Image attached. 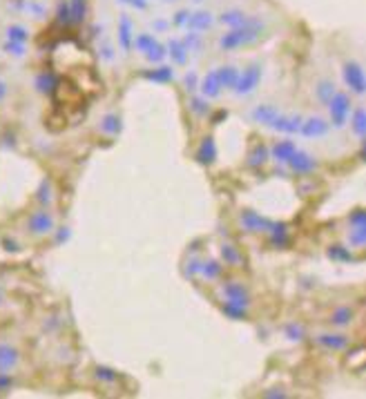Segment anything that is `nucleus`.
<instances>
[{"mask_svg": "<svg viewBox=\"0 0 366 399\" xmlns=\"http://www.w3.org/2000/svg\"><path fill=\"white\" fill-rule=\"evenodd\" d=\"M23 366V351L12 342L0 339V373H18Z\"/></svg>", "mask_w": 366, "mask_h": 399, "instance_id": "obj_10", "label": "nucleus"}, {"mask_svg": "<svg viewBox=\"0 0 366 399\" xmlns=\"http://www.w3.org/2000/svg\"><path fill=\"white\" fill-rule=\"evenodd\" d=\"M366 223V212L364 207H355V210L349 214V225H362Z\"/></svg>", "mask_w": 366, "mask_h": 399, "instance_id": "obj_50", "label": "nucleus"}, {"mask_svg": "<svg viewBox=\"0 0 366 399\" xmlns=\"http://www.w3.org/2000/svg\"><path fill=\"white\" fill-rule=\"evenodd\" d=\"M190 9H179V12L174 14V18H172V25L174 27H185L187 25V21H190Z\"/></svg>", "mask_w": 366, "mask_h": 399, "instance_id": "obj_49", "label": "nucleus"}, {"mask_svg": "<svg viewBox=\"0 0 366 399\" xmlns=\"http://www.w3.org/2000/svg\"><path fill=\"white\" fill-rule=\"evenodd\" d=\"M194 3H201V0H194Z\"/></svg>", "mask_w": 366, "mask_h": 399, "instance_id": "obj_58", "label": "nucleus"}, {"mask_svg": "<svg viewBox=\"0 0 366 399\" xmlns=\"http://www.w3.org/2000/svg\"><path fill=\"white\" fill-rule=\"evenodd\" d=\"M284 335L289 337V342H295V344H300L306 339V328L298 322H291V324H286L284 326Z\"/></svg>", "mask_w": 366, "mask_h": 399, "instance_id": "obj_42", "label": "nucleus"}, {"mask_svg": "<svg viewBox=\"0 0 366 399\" xmlns=\"http://www.w3.org/2000/svg\"><path fill=\"white\" fill-rule=\"evenodd\" d=\"M349 123H351V129H353L355 136H358V138L366 136V109L362 105L353 107V112L349 116Z\"/></svg>", "mask_w": 366, "mask_h": 399, "instance_id": "obj_35", "label": "nucleus"}, {"mask_svg": "<svg viewBox=\"0 0 366 399\" xmlns=\"http://www.w3.org/2000/svg\"><path fill=\"white\" fill-rule=\"evenodd\" d=\"M217 18L212 12H208V9H199V12H192L190 14V21H187L185 29H190V32H196V34H203V32H210L214 27Z\"/></svg>", "mask_w": 366, "mask_h": 399, "instance_id": "obj_16", "label": "nucleus"}, {"mask_svg": "<svg viewBox=\"0 0 366 399\" xmlns=\"http://www.w3.org/2000/svg\"><path fill=\"white\" fill-rule=\"evenodd\" d=\"M34 87L38 94H45V96H52L56 89H58V76L54 72H49V69H43V72H38L36 78H34Z\"/></svg>", "mask_w": 366, "mask_h": 399, "instance_id": "obj_22", "label": "nucleus"}, {"mask_svg": "<svg viewBox=\"0 0 366 399\" xmlns=\"http://www.w3.org/2000/svg\"><path fill=\"white\" fill-rule=\"evenodd\" d=\"M268 243L273 248H280V250L289 248L291 245V225L284 221H275L268 232Z\"/></svg>", "mask_w": 366, "mask_h": 399, "instance_id": "obj_20", "label": "nucleus"}, {"mask_svg": "<svg viewBox=\"0 0 366 399\" xmlns=\"http://www.w3.org/2000/svg\"><path fill=\"white\" fill-rule=\"evenodd\" d=\"M116 34H118V45H121V49L127 54L132 49V41H134V23L127 14H121V18H118Z\"/></svg>", "mask_w": 366, "mask_h": 399, "instance_id": "obj_19", "label": "nucleus"}, {"mask_svg": "<svg viewBox=\"0 0 366 399\" xmlns=\"http://www.w3.org/2000/svg\"><path fill=\"white\" fill-rule=\"evenodd\" d=\"M248 14L246 12H241V9H228V12H221L219 14V18H217V23H221L223 27H228V29H232V27H239V25H244V23H248Z\"/></svg>", "mask_w": 366, "mask_h": 399, "instance_id": "obj_30", "label": "nucleus"}, {"mask_svg": "<svg viewBox=\"0 0 366 399\" xmlns=\"http://www.w3.org/2000/svg\"><path fill=\"white\" fill-rule=\"evenodd\" d=\"M268 158H271L268 145L262 143V141H257V143L250 145L248 154H246V165H248L250 169H262L266 163H268Z\"/></svg>", "mask_w": 366, "mask_h": 399, "instance_id": "obj_17", "label": "nucleus"}, {"mask_svg": "<svg viewBox=\"0 0 366 399\" xmlns=\"http://www.w3.org/2000/svg\"><path fill=\"white\" fill-rule=\"evenodd\" d=\"M7 96H9V83L5 78H0V105L7 101Z\"/></svg>", "mask_w": 366, "mask_h": 399, "instance_id": "obj_52", "label": "nucleus"}, {"mask_svg": "<svg viewBox=\"0 0 366 399\" xmlns=\"http://www.w3.org/2000/svg\"><path fill=\"white\" fill-rule=\"evenodd\" d=\"M167 25H170V23H165V21H156V23H154V29H156V32H163V29H167Z\"/></svg>", "mask_w": 366, "mask_h": 399, "instance_id": "obj_55", "label": "nucleus"}, {"mask_svg": "<svg viewBox=\"0 0 366 399\" xmlns=\"http://www.w3.org/2000/svg\"><path fill=\"white\" fill-rule=\"evenodd\" d=\"M219 310L226 319H230V322H248L250 319V313H248V308H244L239 304H232L226 299L223 304H219Z\"/></svg>", "mask_w": 366, "mask_h": 399, "instance_id": "obj_27", "label": "nucleus"}, {"mask_svg": "<svg viewBox=\"0 0 366 399\" xmlns=\"http://www.w3.org/2000/svg\"><path fill=\"white\" fill-rule=\"evenodd\" d=\"M94 379H96V382L105 384V386H114L118 379H121V375H118L110 366H96L94 368Z\"/></svg>", "mask_w": 366, "mask_h": 399, "instance_id": "obj_39", "label": "nucleus"}, {"mask_svg": "<svg viewBox=\"0 0 366 399\" xmlns=\"http://www.w3.org/2000/svg\"><path fill=\"white\" fill-rule=\"evenodd\" d=\"M262 78H264V65L255 61L246 69H241L239 76H237V83H235V87L230 89V92L235 96H250L255 89L259 87Z\"/></svg>", "mask_w": 366, "mask_h": 399, "instance_id": "obj_3", "label": "nucleus"}, {"mask_svg": "<svg viewBox=\"0 0 366 399\" xmlns=\"http://www.w3.org/2000/svg\"><path fill=\"white\" fill-rule=\"evenodd\" d=\"M219 290H221L223 299H228L232 304H239L244 308H250V304H253V295L248 290V286L244 281H237V279H226V281H221Z\"/></svg>", "mask_w": 366, "mask_h": 399, "instance_id": "obj_9", "label": "nucleus"}, {"mask_svg": "<svg viewBox=\"0 0 366 399\" xmlns=\"http://www.w3.org/2000/svg\"><path fill=\"white\" fill-rule=\"evenodd\" d=\"M98 132L105 134V136H116L118 132H121V116H118L116 112H107L101 123H98Z\"/></svg>", "mask_w": 366, "mask_h": 399, "instance_id": "obj_33", "label": "nucleus"}, {"mask_svg": "<svg viewBox=\"0 0 366 399\" xmlns=\"http://www.w3.org/2000/svg\"><path fill=\"white\" fill-rule=\"evenodd\" d=\"M315 346H320L322 351L329 353H344L351 348V337L344 335L342 331H329V333H318L313 337Z\"/></svg>", "mask_w": 366, "mask_h": 399, "instance_id": "obj_7", "label": "nucleus"}, {"mask_svg": "<svg viewBox=\"0 0 366 399\" xmlns=\"http://www.w3.org/2000/svg\"><path fill=\"white\" fill-rule=\"evenodd\" d=\"M331 129V123L326 121V118L322 116H309L302 121V127H300V134L304 138H322L329 134Z\"/></svg>", "mask_w": 366, "mask_h": 399, "instance_id": "obj_12", "label": "nucleus"}, {"mask_svg": "<svg viewBox=\"0 0 366 399\" xmlns=\"http://www.w3.org/2000/svg\"><path fill=\"white\" fill-rule=\"evenodd\" d=\"M199 268H201V257L190 254V257L185 259V263H183V277H187V279L199 277Z\"/></svg>", "mask_w": 366, "mask_h": 399, "instance_id": "obj_44", "label": "nucleus"}, {"mask_svg": "<svg viewBox=\"0 0 366 399\" xmlns=\"http://www.w3.org/2000/svg\"><path fill=\"white\" fill-rule=\"evenodd\" d=\"M61 230H63V232H58L56 239H54L56 243H63V241H67V239H69V230H67V228H61Z\"/></svg>", "mask_w": 366, "mask_h": 399, "instance_id": "obj_53", "label": "nucleus"}, {"mask_svg": "<svg viewBox=\"0 0 366 399\" xmlns=\"http://www.w3.org/2000/svg\"><path fill=\"white\" fill-rule=\"evenodd\" d=\"M326 257H329L331 261H335V263H358L360 261L351 248L342 245V243H333V245L326 248Z\"/></svg>", "mask_w": 366, "mask_h": 399, "instance_id": "obj_24", "label": "nucleus"}, {"mask_svg": "<svg viewBox=\"0 0 366 399\" xmlns=\"http://www.w3.org/2000/svg\"><path fill=\"white\" fill-rule=\"evenodd\" d=\"M335 94H338V87H335V83L331 81V78H322V81H318V87H315V98L320 101V105L326 107Z\"/></svg>", "mask_w": 366, "mask_h": 399, "instance_id": "obj_32", "label": "nucleus"}, {"mask_svg": "<svg viewBox=\"0 0 366 399\" xmlns=\"http://www.w3.org/2000/svg\"><path fill=\"white\" fill-rule=\"evenodd\" d=\"M351 230L349 234H346V241H349L351 248H355V250H362V248L366 245V223L362 225H349Z\"/></svg>", "mask_w": 366, "mask_h": 399, "instance_id": "obj_37", "label": "nucleus"}, {"mask_svg": "<svg viewBox=\"0 0 366 399\" xmlns=\"http://www.w3.org/2000/svg\"><path fill=\"white\" fill-rule=\"evenodd\" d=\"M219 257H221V263L228 266V268H235V270H239V268H246V257L241 252V248H237L235 243L230 241H223L219 245Z\"/></svg>", "mask_w": 366, "mask_h": 399, "instance_id": "obj_13", "label": "nucleus"}, {"mask_svg": "<svg viewBox=\"0 0 366 399\" xmlns=\"http://www.w3.org/2000/svg\"><path fill=\"white\" fill-rule=\"evenodd\" d=\"M266 32V23L259 16H250L248 23H244L239 27L228 29L226 34L219 36V49L221 52H235V49L255 45L262 38V34Z\"/></svg>", "mask_w": 366, "mask_h": 399, "instance_id": "obj_1", "label": "nucleus"}, {"mask_svg": "<svg viewBox=\"0 0 366 399\" xmlns=\"http://www.w3.org/2000/svg\"><path fill=\"white\" fill-rule=\"evenodd\" d=\"M18 386H21V379H18V373H0V397L12 395Z\"/></svg>", "mask_w": 366, "mask_h": 399, "instance_id": "obj_38", "label": "nucleus"}, {"mask_svg": "<svg viewBox=\"0 0 366 399\" xmlns=\"http://www.w3.org/2000/svg\"><path fill=\"white\" fill-rule=\"evenodd\" d=\"M199 92H201L203 98H208V101H210V98H217L223 92V89L219 87V81H217L214 69H210V72H208L203 78H199Z\"/></svg>", "mask_w": 366, "mask_h": 399, "instance_id": "obj_26", "label": "nucleus"}, {"mask_svg": "<svg viewBox=\"0 0 366 399\" xmlns=\"http://www.w3.org/2000/svg\"><path fill=\"white\" fill-rule=\"evenodd\" d=\"M304 116L302 114H277V118L271 123V129L275 132H282V134H300V127H302Z\"/></svg>", "mask_w": 366, "mask_h": 399, "instance_id": "obj_14", "label": "nucleus"}, {"mask_svg": "<svg viewBox=\"0 0 366 399\" xmlns=\"http://www.w3.org/2000/svg\"><path fill=\"white\" fill-rule=\"evenodd\" d=\"M5 41H16V43H29V29L25 25H9L5 27Z\"/></svg>", "mask_w": 366, "mask_h": 399, "instance_id": "obj_41", "label": "nucleus"}, {"mask_svg": "<svg viewBox=\"0 0 366 399\" xmlns=\"http://www.w3.org/2000/svg\"><path fill=\"white\" fill-rule=\"evenodd\" d=\"M326 322H329L331 328H335V331H344V328H349L355 322V308L353 306H338L329 315Z\"/></svg>", "mask_w": 366, "mask_h": 399, "instance_id": "obj_18", "label": "nucleus"}, {"mask_svg": "<svg viewBox=\"0 0 366 399\" xmlns=\"http://www.w3.org/2000/svg\"><path fill=\"white\" fill-rule=\"evenodd\" d=\"M165 3H174V0H165Z\"/></svg>", "mask_w": 366, "mask_h": 399, "instance_id": "obj_57", "label": "nucleus"}, {"mask_svg": "<svg viewBox=\"0 0 366 399\" xmlns=\"http://www.w3.org/2000/svg\"><path fill=\"white\" fill-rule=\"evenodd\" d=\"M277 114H280V107L273 105V103H259L250 109L253 121L259 123V125H266V127H271V123L277 118Z\"/></svg>", "mask_w": 366, "mask_h": 399, "instance_id": "obj_21", "label": "nucleus"}, {"mask_svg": "<svg viewBox=\"0 0 366 399\" xmlns=\"http://www.w3.org/2000/svg\"><path fill=\"white\" fill-rule=\"evenodd\" d=\"M342 78H344V85L349 87L351 94H355V96L366 94V76H364V69L358 61H346L342 65Z\"/></svg>", "mask_w": 366, "mask_h": 399, "instance_id": "obj_6", "label": "nucleus"}, {"mask_svg": "<svg viewBox=\"0 0 366 399\" xmlns=\"http://www.w3.org/2000/svg\"><path fill=\"white\" fill-rule=\"evenodd\" d=\"M110 52H112V47H110V45H105V47L101 49V54H103L105 61H112V54H110Z\"/></svg>", "mask_w": 366, "mask_h": 399, "instance_id": "obj_54", "label": "nucleus"}, {"mask_svg": "<svg viewBox=\"0 0 366 399\" xmlns=\"http://www.w3.org/2000/svg\"><path fill=\"white\" fill-rule=\"evenodd\" d=\"M271 149V158L275 163H282L286 165L289 163V158L295 154V149H298V145H295V141H291V138H282V141H277Z\"/></svg>", "mask_w": 366, "mask_h": 399, "instance_id": "obj_23", "label": "nucleus"}, {"mask_svg": "<svg viewBox=\"0 0 366 399\" xmlns=\"http://www.w3.org/2000/svg\"><path fill=\"white\" fill-rule=\"evenodd\" d=\"M34 198H36L38 207H52V203H54V183L49 181V178H43L41 185H38V189H36Z\"/></svg>", "mask_w": 366, "mask_h": 399, "instance_id": "obj_34", "label": "nucleus"}, {"mask_svg": "<svg viewBox=\"0 0 366 399\" xmlns=\"http://www.w3.org/2000/svg\"><path fill=\"white\" fill-rule=\"evenodd\" d=\"M141 76L145 78V81H152V83H172L174 69L170 65L159 63L154 69H145V72H141Z\"/></svg>", "mask_w": 366, "mask_h": 399, "instance_id": "obj_28", "label": "nucleus"}, {"mask_svg": "<svg viewBox=\"0 0 366 399\" xmlns=\"http://www.w3.org/2000/svg\"><path fill=\"white\" fill-rule=\"evenodd\" d=\"M183 85H185V92H196V89H199V76H196V72H187L185 74V78H183Z\"/></svg>", "mask_w": 366, "mask_h": 399, "instance_id": "obj_48", "label": "nucleus"}, {"mask_svg": "<svg viewBox=\"0 0 366 399\" xmlns=\"http://www.w3.org/2000/svg\"><path fill=\"white\" fill-rule=\"evenodd\" d=\"M183 45L187 49V54H190V52H199V49H201V34L187 32L185 38H183Z\"/></svg>", "mask_w": 366, "mask_h": 399, "instance_id": "obj_45", "label": "nucleus"}, {"mask_svg": "<svg viewBox=\"0 0 366 399\" xmlns=\"http://www.w3.org/2000/svg\"><path fill=\"white\" fill-rule=\"evenodd\" d=\"M217 72V81H219L221 89H232L237 83V76H239V69L235 65H221V67H214Z\"/></svg>", "mask_w": 366, "mask_h": 399, "instance_id": "obj_29", "label": "nucleus"}, {"mask_svg": "<svg viewBox=\"0 0 366 399\" xmlns=\"http://www.w3.org/2000/svg\"><path fill=\"white\" fill-rule=\"evenodd\" d=\"M223 263L219 259H201V268H199V277L205 279V281H219L223 275Z\"/></svg>", "mask_w": 366, "mask_h": 399, "instance_id": "obj_25", "label": "nucleus"}, {"mask_svg": "<svg viewBox=\"0 0 366 399\" xmlns=\"http://www.w3.org/2000/svg\"><path fill=\"white\" fill-rule=\"evenodd\" d=\"M132 47L136 49V52H141L145 56V61L152 63V65H159L163 58L167 56L165 45H161L159 41H156L154 34H147V32L136 34L134 41H132Z\"/></svg>", "mask_w": 366, "mask_h": 399, "instance_id": "obj_5", "label": "nucleus"}, {"mask_svg": "<svg viewBox=\"0 0 366 399\" xmlns=\"http://www.w3.org/2000/svg\"><path fill=\"white\" fill-rule=\"evenodd\" d=\"M217 156H219V152H217V143H214V138L208 134L201 138V143L199 147H196V152H194V158H196V163L203 165V167H210L217 163Z\"/></svg>", "mask_w": 366, "mask_h": 399, "instance_id": "obj_15", "label": "nucleus"}, {"mask_svg": "<svg viewBox=\"0 0 366 399\" xmlns=\"http://www.w3.org/2000/svg\"><path fill=\"white\" fill-rule=\"evenodd\" d=\"M262 397H266V399H289L291 395L286 393V388H282V386H273V388H266V391L262 393Z\"/></svg>", "mask_w": 366, "mask_h": 399, "instance_id": "obj_47", "label": "nucleus"}, {"mask_svg": "<svg viewBox=\"0 0 366 399\" xmlns=\"http://www.w3.org/2000/svg\"><path fill=\"white\" fill-rule=\"evenodd\" d=\"M273 223H275L273 219L264 216L255 210H241L239 212V225H241V230L248 232V234H268Z\"/></svg>", "mask_w": 366, "mask_h": 399, "instance_id": "obj_8", "label": "nucleus"}, {"mask_svg": "<svg viewBox=\"0 0 366 399\" xmlns=\"http://www.w3.org/2000/svg\"><path fill=\"white\" fill-rule=\"evenodd\" d=\"M3 52L12 58H23L27 54V43H16V41H5L3 43Z\"/></svg>", "mask_w": 366, "mask_h": 399, "instance_id": "obj_43", "label": "nucleus"}, {"mask_svg": "<svg viewBox=\"0 0 366 399\" xmlns=\"http://www.w3.org/2000/svg\"><path fill=\"white\" fill-rule=\"evenodd\" d=\"M118 3L130 5L132 9H138V12H143V9H147V0H118Z\"/></svg>", "mask_w": 366, "mask_h": 399, "instance_id": "obj_51", "label": "nucleus"}, {"mask_svg": "<svg viewBox=\"0 0 366 399\" xmlns=\"http://www.w3.org/2000/svg\"><path fill=\"white\" fill-rule=\"evenodd\" d=\"M56 21L61 25H72V18H69V5L67 0H61V3L56 5Z\"/></svg>", "mask_w": 366, "mask_h": 399, "instance_id": "obj_46", "label": "nucleus"}, {"mask_svg": "<svg viewBox=\"0 0 366 399\" xmlns=\"http://www.w3.org/2000/svg\"><path fill=\"white\" fill-rule=\"evenodd\" d=\"M165 52L172 58L174 65H187V49L179 38H170V43L165 45Z\"/></svg>", "mask_w": 366, "mask_h": 399, "instance_id": "obj_31", "label": "nucleus"}, {"mask_svg": "<svg viewBox=\"0 0 366 399\" xmlns=\"http://www.w3.org/2000/svg\"><path fill=\"white\" fill-rule=\"evenodd\" d=\"M326 107H329V123H331V127L342 129L346 123H349V116L353 112V98H351L349 92H338L331 98V103L326 105Z\"/></svg>", "mask_w": 366, "mask_h": 399, "instance_id": "obj_4", "label": "nucleus"}, {"mask_svg": "<svg viewBox=\"0 0 366 399\" xmlns=\"http://www.w3.org/2000/svg\"><path fill=\"white\" fill-rule=\"evenodd\" d=\"M67 5H69V18H72V25H81L87 18V12H90L87 0H67Z\"/></svg>", "mask_w": 366, "mask_h": 399, "instance_id": "obj_36", "label": "nucleus"}, {"mask_svg": "<svg viewBox=\"0 0 366 399\" xmlns=\"http://www.w3.org/2000/svg\"><path fill=\"white\" fill-rule=\"evenodd\" d=\"M289 169L295 176H309L315 174L320 169V161L311 152H304V149H295V154L289 158Z\"/></svg>", "mask_w": 366, "mask_h": 399, "instance_id": "obj_11", "label": "nucleus"}, {"mask_svg": "<svg viewBox=\"0 0 366 399\" xmlns=\"http://www.w3.org/2000/svg\"><path fill=\"white\" fill-rule=\"evenodd\" d=\"M25 230L29 236L34 239H43L49 236L56 230V216L49 207H36L34 212H29L27 221H25Z\"/></svg>", "mask_w": 366, "mask_h": 399, "instance_id": "obj_2", "label": "nucleus"}, {"mask_svg": "<svg viewBox=\"0 0 366 399\" xmlns=\"http://www.w3.org/2000/svg\"><path fill=\"white\" fill-rule=\"evenodd\" d=\"M7 304V295H5V290H3V286H0V308H3Z\"/></svg>", "mask_w": 366, "mask_h": 399, "instance_id": "obj_56", "label": "nucleus"}, {"mask_svg": "<svg viewBox=\"0 0 366 399\" xmlns=\"http://www.w3.org/2000/svg\"><path fill=\"white\" fill-rule=\"evenodd\" d=\"M187 109H190L196 118L210 116V103H208V98H203V96H192L190 101H187Z\"/></svg>", "mask_w": 366, "mask_h": 399, "instance_id": "obj_40", "label": "nucleus"}]
</instances>
